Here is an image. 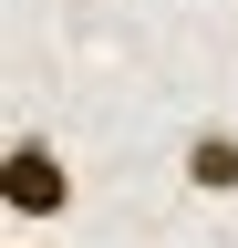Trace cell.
<instances>
[{"instance_id":"6da1fadb","label":"cell","mask_w":238,"mask_h":248,"mask_svg":"<svg viewBox=\"0 0 238 248\" xmlns=\"http://www.w3.org/2000/svg\"><path fill=\"white\" fill-rule=\"evenodd\" d=\"M73 197H83V176L63 166V145H52L42 124H21V135L0 145V207H11L21 228H52V217H73Z\"/></svg>"},{"instance_id":"7a4b0ae2","label":"cell","mask_w":238,"mask_h":248,"mask_svg":"<svg viewBox=\"0 0 238 248\" xmlns=\"http://www.w3.org/2000/svg\"><path fill=\"white\" fill-rule=\"evenodd\" d=\"M176 166H187V186H197V197H238V124H197Z\"/></svg>"}]
</instances>
